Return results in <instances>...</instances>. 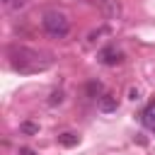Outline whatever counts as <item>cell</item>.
<instances>
[{"mask_svg": "<svg viewBox=\"0 0 155 155\" xmlns=\"http://www.w3.org/2000/svg\"><path fill=\"white\" fill-rule=\"evenodd\" d=\"M61 102H63V92H53L48 99V104H61Z\"/></svg>", "mask_w": 155, "mask_h": 155, "instance_id": "obj_9", "label": "cell"}, {"mask_svg": "<svg viewBox=\"0 0 155 155\" xmlns=\"http://www.w3.org/2000/svg\"><path fill=\"white\" fill-rule=\"evenodd\" d=\"M99 61H102L104 65H116V63L124 61V53H121L119 48H114V46H107V48L99 51Z\"/></svg>", "mask_w": 155, "mask_h": 155, "instance_id": "obj_3", "label": "cell"}, {"mask_svg": "<svg viewBox=\"0 0 155 155\" xmlns=\"http://www.w3.org/2000/svg\"><path fill=\"white\" fill-rule=\"evenodd\" d=\"M19 131H22V133H36V131H39V126L27 121V124H22V126H19Z\"/></svg>", "mask_w": 155, "mask_h": 155, "instance_id": "obj_8", "label": "cell"}, {"mask_svg": "<svg viewBox=\"0 0 155 155\" xmlns=\"http://www.w3.org/2000/svg\"><path fill=\"white\" fill-rule=\"evenodd\" d=\"M19 153H22V155H34V150H29V148H22Z\"/></svg>", "mask_w": 155, "mask_h": 155, "instance_id": "obj_10", "label": "cell"}, {"mask_svg": "<svg viewBox=\"0 0 155 155\" xmlns=\"http://www.w3.org/2000/svg\"><path fill=\"white\" fill-rule=\"evenodd\" d=\"M140 121H143V126L148 128V131H153L155 133V99L143 109V114H140Z\"/></svg>", "mask_w": 155, "mask_h": 155, "instance_id": "obj_4", "label": "cell"}, {"mask_svg": "<svg viewBox=\"0 0 155 155\" xmlns=\"http://www.w3.org/2000/svg\"><path fill=\"white\" fill-rule=\"evenodd\" d=\"M99 109L102 111H114L116 109V97L114 94H102L99 97Z\"/></svg>", "mask_w": 155, "mask_h": 155, "instance_id": "obj_6", "label": "cell"}, {"mask_svg": "<svg viewBox=\"0 0 155 155\" xmlns=\"http://www.w3.org/2000/svg\"><path fill=\"white\" fill-rule=\"evenodd\" d=\"M78 136L75 133H70V131H65V133H58V143L63 145V148H73V145H78Z\"/></svg>", "mask_w": 155, "mask_h": 155, "instance_id": "obj_7", "label": "cell"}, {"mask_svg": "<svg viewBox=\"0 0 155 155\" xmlns=\"http://www.w3.org/2000/svg\"><path fill=\"white\" fill-rule=\"evenodd\" d=\"M85 90H87V97H94V99H99V97H102V92H104V85H102L99 80H90Z\"/></svg>", "mask_w": 155, "mask_h": 155, "instance_id": "obj_5", "label": "cell"}, {"mask_svg": "<svg viewBox=\"0 0 155 155\" xmlns=\"http://www.w3.org/2000/svg\"><path fill=\"white\" fill-rule=\"evenodd\" d=\"M41 27H44V31H46L48 36L63 39V36L70 31V19H68L63 12H58V10H48V12H44V17H41Z\"/></svg>", "mask_w": 155, "mask_h": 155, "instance_id": "obj_2", "label": "cell"}, {"mask_svg": "<svg viewBox=\"0 0 155 155\" xmlns=\"http://www.w3.org/2000/svg\"><path fill=\"white\" fill-rule=\"evenodd\" d=\"M7 58H10V65H12V70H17V73H39V70H46L53 61H51V56H44V53H39V51H34V48H29V46H12L10 51H7Z\"/></svg>", "mask_w": 155, "mask_h": 155, "instance_id": "obj_1", "label": "cell"}]
</instances>
